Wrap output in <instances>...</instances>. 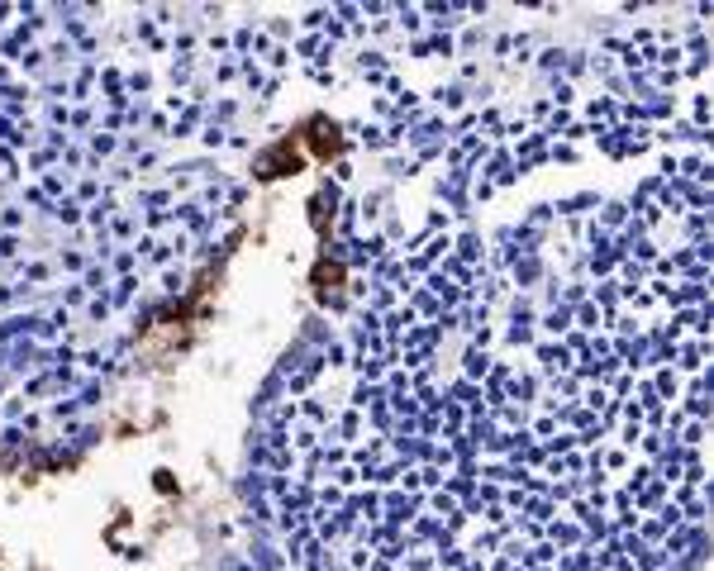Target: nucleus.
Instances as JSON below:
<instances>
[]
</instances>
